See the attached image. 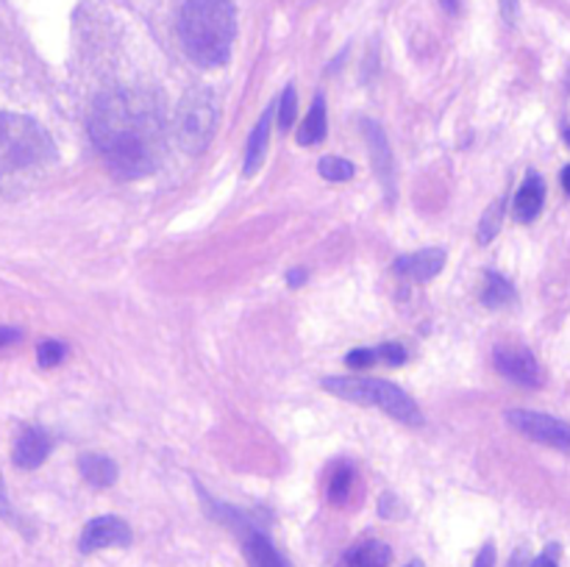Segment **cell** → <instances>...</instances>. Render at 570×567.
I'll use <instances>...</instances> for the list:
<instances>
[{"mask_svg":"<svg viewBox=\"0 0 570 567\" xmlns=\"http://www.w3.org/2000/svg\"><path fill=\"white\" fill-rule=\"evenodd\" d=\"M89 133L120 178H142L165 153V111L156 94L115 89L95 100Z\"/></svg>","mask_w":570,"mask_h":567,"instance_id":"6da1fadb","label":"cell"},{"mask_svg":"<svg viewBox=\"0 0 570 567\" xmlns=\"http://www.w3.org/2000/svg\"><path fill=\"white\" fill-rule=\"evenodd\" d=\"M53 139L37 120L0 111V195H22L37 187L56 165Z\"/></svg>","mask_w":570,"mask_h":567,"instance_id":"7a4b0ae2","label":"cell"},{"mask_svg":"<svg viewBox=\"0 0 570 567\" xmlns=\"http://www.w3.org/2000/svg\"><path fill=\"white\" fill-rule=\"evenodd\" d=\"M237 17L232 0H187L178 17L184 50L200 67H220L232 56Z\"/></svg>","mask_w":570,"mask_h":567,"instance_id":"3957f363","label":"cell"},{"mask_svg":"<svg viewBox=\"0 0 570 567\" xmlns=\"http://www.w3.org/2000/svg\"><path fill=\"white\" fill-rule=\"evenodd\" d=\"M323 389H328L332 395L343 400H354V404L365 406H379L382 411H387L393 420L406 422V426H421L423 415L417 409L415 400L404 392L395 384L384 381V378H360V376H337L326 378Z\"/></svg>","mask_w":570,"mask_h":567,"instance_id":"277c9868","label":"cell"},{"mask_svg":"<svg viewBox=\"0 0 570 567\" xmlns=\"http://www.w3.org/2000/svg\"><path fill=\"white\" fill-rule=\"evenodd\" d=\"M217 120H220V109H217L215 94L204 87L189 89L181 103L176 106V120H173L176 142L187 153H200L209 148L212 137H215Z\"/></svg>","mask_w":570,"mask_h":567,"instance_id":"5b68a950","label":"cell"},{"mask_svg":"<svg viewBox=\"0 0 570 567\" xmlns=\"http://www.w3.org/2000/svg\"><path fill=\"white\" fill-rule=\"evenodd\" d=\"M507 422L527 434L534 442L551 445L557 450L570 454V426L568 422L557 420V417L543 415V411H529V409H512L507 411Z\"/></svg>","mask_w":570,"mask_h":567,"instance_id":"8992f818","label":"cell"},{"mask_svg":"<svg viewBox=\"0 0 570 567\" xmlns=\"http://www.w3.org/2000/svg\"><path fill=\"white\" fill-rule=\"evenodd\" d=\"M131 543V528H128L126 520L115 515L95 517L83 526L81 539H78V548L81 554H95V550L104 548H126Z\"/></svg>","mask_w":570,"mask_h":567,"instance_id":"52a82bcc","label":"cell"},{"mask_svg":"<svg viewBox=\"0 0 570 567\" xmlns=\"http://www.w3.org/2000/svg\"><path fill=\"white\" fill-rule=\"evenodd\" d=\"M493 365L495 370L504 372L512 381L523 384V387H540L543 384V370H540L532 350L527 348H495Z\"/></svg>","mask_w":570,"mask_h":567,"instance_id":"ba28073f","label":"cell"},{"mask_svg":"<svg viewBox=\"0 0 570 567\" xmlns=\"http://www.w3.org/2000/svg\"><path fill=\"white\" fill-rule=\"evenodd\" d=\"M239 537H243L245 559H248V567H293L282 554H278L276 545L265 537L262 531H256L254 526L239 528Z\"/></svg>","mask_w":570,"mask_h":567,"instance_id":"9c48e42d","label":"cell"},{"mask_svg":"<svg viewBox=\"0 0 570 567\" xmlns=\"http://www.w3.org/2000/svg\"><path fill=\"white\" fill-rule=\"evenodd\" d=\"M365 133H367V142H371L373 170L379 172V181H382L387 198H393L395 195V187H393L395 167H393V153H390L387 137H384L382 126H379V122H371V120H365Z\"/></svg>","mask_w":570,"mask_h":567,"instance_id":"30bf717a","label":"cell"},{"mask_svg":"<svg viewBox=\"0 0 570 567\" xmlns=\"http://www.w3.org/2000/svg\"><path fill=\"white\" fill-rule=\"evenodd\" d=\"M445 267V250L443 248H429L421 253L401 256L395 259V272L412 278V281H429V278L438 276Z\"/></svg>","mask_w":570,"mask_h":567,"instance_id":"8fae6325","label":"cell"},{"mask_svg":"<svg viewBox=\"0 0 570 567\" xmlns=\"http://www.w3.org/2000/svg\"><path fill=\"white\" fill-rule=\"evenodd\" d=\"M50 454V437L42 428H26L14 442V461L22 470H33L42 465Z\"/></svg>","mask_w":570,"mask_h":567,"instance_id":"7c38bea8","label":"cell"},{"mask_svg":"<svg viewBox=\"0 0 570 567\" xmlns=\"http://www.w3.org/2000/svg\"><path fill=\"white\" fill-rule=\"evenodd\" d=\"M543 200H546V183L538 172H529L527 181L521 183L515 195V217L521 222H532L534 217L540 215L543 209Z\"/></svg>","mask_w":570,"mask_h":567,"instance_id":"4fadbf2b","label":"cell"},{"mask_svg":"<svg viewBox=\"0 0 570 567\" xmlns=\"http://www.w3.org/2000/svg\"><path fill=\"white\" fill-rule=\"evenodd\" d=\"M271 120H273V109H267L262 115V120L256 122L254 133L248 139V150H245V176H254L256 170L262 167L267 153V139H271Z\"/></svg>","mask_w":570,"mask_h":567,"instance_id":"5bb4252c","label":"cell"},{"mask_svg":"<svg viewBox=\"0 0 570 567\" xmlns=\"http://www.w3.org/2000/svg\"><path fill=\"white\" fill-rule=\"evenodd\" d=\"M78 470H81V476L98 489L111 487V484L117 481V465L109 459V456L83 454L81 459H78Z\"/></svg>","mask_w":570,"mask_h":567,"instance_id":"9a60e30c","label":"cell"},{"mask_svg":"<svg viewBox=\"0 0 570 567\" xmlns=\"http://www.w3.org/2000/svg\"><path fill=\"white\" fill-rule=\"evenodd\" d=\"M326 137V100L323 94H317L315 103H312L309 115L301 122L298 128V142L301 145H321Z\"/></svg>","mask_w":570,"mask_h":567,"instance_id":"2e32d148","label":"cell"},{"mask_svg":"<svg viewBox=\"0 0 570 567\" xmlns=\"http://www.w3.org/2000/svg\"><path fill=\"white\" fill-rule=\"evenodd\" d=\"M390 548L379 539H371V543H362L360 548L351 550L345 556V567H387L390 565Z\"/></svg>","mask_w":570,"mask_h":567,"instance_id":"e0dca14e","label":"cell"},{"mask_svg":"<svg viewBox=\"0 0 570 567\" xmlns=\"http://www.w3.org/2000/svg\"><path fill=\"white\" fill-rule=\"evenodd\" d=\"M482 300L484 306H490V309H499V306H507L515 300V289H512V284L507 281L504 276H499V272H488V276H484Z\"/></svg>","mask_w":570,"mask_h":567,"instance_id":"ac0fdd59","label":"cell"},{"mask_svg":"<svg viewBox=\"0 0 570 567\" xmlns=\"http://www.w3.org/2000/svg\"><path fill=\"white\" fill-rule=\"evenodd\" d=\"M351 487H354V470L348 465L334 467L332 478H328V500L332 504H345L351 498Z\"/></svg>","mask_w":570,"mask_h":567,"instance_id":"d6986e66","label":"cell"},{"mask_svg":"<svg viewBox=\"0 0 570 567\" xmlns=\"http://www.w3.org/2000/svg\"><path fill=\"white\" fill-rule=\"evenodd\" d=\"M317 170H321V176L328 178V181H351L356 167L351 165L348 159H340V156H323Z\"/></svg>","mask_w":570,"mask_h":567,"instance_id":"ffe728a7","label":"cell"},{"mask_svg":"<svg viewBox=\"0 0 570 567\" xmlns=\"http://www.w3.org/2000/svg\"><path fill=\"white\" fill-rule=\"evenodd\" d=\"M504 209H507V200L504 198L495 200V203L490 206L488 215H484V220H482V226H479V242L488 245L490 239H493L495 233H499L501 220H504Z\"/></svg>","mask_w":570,"mask_h":567,"instance_id":"44dd1931","label":"cell"},{"mask_svg":"<svg viewBox=\"0 0 570 567\" xmlns=\"http://www.w3.org/2000/svg\"><path fill=\"white\" fill-rule=\"evenodd\" d=\"M295 115H298V94H295V87H287L282 94V103H278V126H282V131L293 128Z\"/></svg>","mask_w":570,"mask_h":567,"instance_id":"7402d4cb","label":"cell"},{"mask_svg":"<svg viewBox=\"0 0 570 567\" xmlns=\"http://www.w3.org/2000/svg\"><path fill=\"white\" fill-rule=\"evenodd\" d=\"M65 356H67V348L61 342H53V339H48V342H42L37 348L39 367H56Z\"/></svg>","mask_w":570,"mask_h":567,"instance_id":"603a6c76","label":"cell"},{"mask_svg":"<svg viewBox=\"0 0 570 567\" xmlns=\"http://www.w3.org/2000/svg\"><path fill=\"white\" fill-rule=\"evenodd\" d=\"M376 361H379L376 348H356V350H351L348 356H345V365L356 367V370H362V367L376 365Z\"/></svg>","mask_w":570,"mask_h":567,"instance_id":"cb8c5ba5","label":"cell"},{"mask_svg":"<svg viewBox=\"0 0 570 567\" xmlns=\"http://www.w3.org/2000/svg\"><path fill=\"white\" fill-rule=\"evenodd\" d=\"M376 356L379 361H387V365H401L406 359V350L401 345H382V348H376Z\"/></svg>","mask_w":570,"mask_h":567,"instance_id":"d4e9b609","label":"cell"},{"mask_svg":"<svg viewBox=\"0 0 570 567\" xmlns=\"http://www.w3.org/2000/svg\"><path fill=\"white\" fill-rule=\"evenodd\" d=\"M473 567H495V548H493V545H484V548L479 550Z\"/></svg>","mask_w":570,"mask_h":567,"instance_id":"484cf974","label":"cell"},{"mask_svg":"<svg viewBox=\"0 0 570 567\" xmlns=\"http://www.w3.org/2000/svg\"><path fill=\"white\" fill-rule=\"evenodd\" d=\"M22 331L20 328H11V326H0V348H6V345H14L20 342Z\"/></svg>","mask_w":570,"mask_h":567,"instance_id":"4316f807","label":"cell"},{"mask_svg":"<svg viewBox=\"0 0 570 567\" xmlns=\"http://www.w3.org/2000/svg\"><path fill=\"white\" fill-rule=\"evenodd\" d=\"M532 567H560L554 559V548H549V554H543L540 559H534Z\"/></svg>","mask_w":570,"mask_h":567,"instance_id":"83f0119b","label":"cell"},{"mask_svg":"<svg viewBox=\"0 0 570 567\" xmlns=\"http://www.w3.org/2000/svg\"><path fill=\"white\" fill-rule=\"evenodd\" d=\"M0 515H3V517H9V520H11L9 500H6V493H3V481H0Z\"/></svg>","mask_w":570,"mask_h":567,"instance_id":"f1b7e54d","label":"cell"},{"mask_svg":"<svg viewBox=\"0 0 570 567\" xmlns=\"http://www.w3.org/2000/svg\"><path fill=\"white\" fill-rule=\"evenodd\" d=\"M304 278H306V272H301V270H293V272H289V276H287V281L293 284V287H298V284L304 281Z\"/></svg>","mask_w":570,"mask_h":567,"instance_id":"f546056e","label":"cell"},{"mask_svg":"<svg viewBox=\"0 0 570 567\" xmlns=\"http://www.w3.org/2000/svg\"><path fill=\"white\" fill-rule=\"evenodd\" d=\"M560 181H562V189H566V192L570 195V167H566V170H562Z\"/></svg>","mask_w":570,"mask_h":567,"instance_id":"4dcf8cb0","label":"cell"},{"mask_svg":"<svg viewBox=\"0 0 570 567\" xmlns=\"http://www.w3.org/2000/svg\"><path fill=\"white\" fill-rule=\"evenodd\" d=\"M504 14L512 20V14H515V0H504Z\"/></svg>","mask_w":570,"mask_h":567,"instance_id":"1f68e13d","label":"cell"},{"mask_svg":"<svg viewBox=\"0 0 570 567\" xmlns=\"http://www.w3.org/2000/svg\"><path fill=\"white\" fill-rule=\"evenodd\" d=\"M445 6H449V11H456V0H443Z\"/></svg>","mask_w":570,"mask_h":567,"instance_id":"d6a6232c","label":"cell"},{"mask_svg":"<svg viewBox=\"0 0 570 567\" xmlns=\"http://www.w3.org/2000/svg\"><path fill=\"white\" fill-rule=\"evenodd\" d=\"M406 567H423V565H421V561H410V565H406Z\"/></svg>","mask_w":570,"mask_h":567,"instance_id":"836d02e7","label":"cell"},{"mask_svg":"<svg viewBox=\"0 0 570 567\" xmlns=\"http://www.w3.org/2000/svg\"><path fill=\"white\" fill-rule=\"evenodd\" d=\"M566 139L570 142V128H566Z\"/></svg>","mask_w":570,"mask_h":567,"instance_id":"e575fe53","label":"cell"}]
</instances>
